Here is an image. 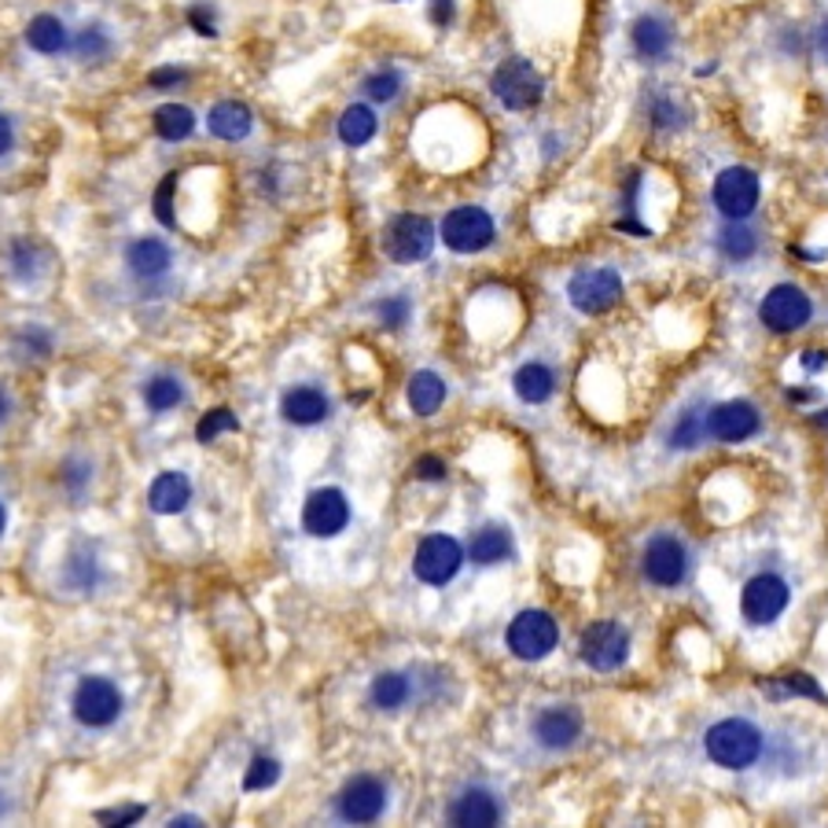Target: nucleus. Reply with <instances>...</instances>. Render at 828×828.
Returning <instances> with one entry per match:
<instances>
[{
    "instance_id": "nucleus-1",
    "label": "nucleus",
    "mask_w": 828,
    "mask_h": 828,
    "mask_svg": "<svg viewBox=\"0 0 828 828\" xmlns=\"http://www.w3.org/2000/svg\"><path fill=\"white\" fill-rule=\"evenodd\" d=\"M707 758L722 769H747L763 755V729L747 718H722L704 736Z\"/></svg>"
},
{
    "instance_id": "nucleus-2",
    "label": "nucleus",
    "mask_w": 828,
    "mask_h": 828,
    "mask_svg": "<svg viewBox=\"0 0 828 828\" xmlns=\"http://www.w3.org/2000/svg\"><path fill=\"white\" fill-rule=\"evenodd\" d=\"M71 711H74V722H78V726H85V729H111L114 722L122 718L125 696H122V688L111 682V677L89 674V677H82V682H78V688H74Z\"/></svg>"
},
{
    "instance_id": "nucleus-3",
    "label": "nucleus",
    "mask_w": 828,
    "mask_h": 828,
    "mask_svg": "<svg viewBox=\"0 0 828 828\" xmlns=\"http://www.w3.org/2000/svg\"><path fill=\"white\" fill-rule=\"evenodd\" d=\"M490 92H493V100H498L501 108H509V111H531L545 96V78L538 74V67L531 60H520V55H512V60H504V63L493 67Z\"/></svg>"
},
{
    "instance_id": "nucleus-4",
    "label": "nucleus",
    "mask_w": 828,
    "mask_h": 828,
    "mask_svg": "<svg viewBox=\"0 0 828 828\" xmlns=\"http://www.w3.org/2000/svg\"><path fill=\"white\" fill-rule=\"evenodd\" d=\"M435 239H439V233H435L431 217L412 211L395 214L384 225V255L390 262H398V266H417V262L431 258Z\"/></svg>"
},
{
    "instance_id": "nucleus-5",
    "label": "nucleus",
    "mask_w": 828,
    "mask_h": 828,
    "mask_svg": "<svg viewBox=\"0 0 828 828\" xmlns=\"http://www.w3.org/2000/svg\"><path fill=\"white\" fill-rule=\"evenodd\" d=\"M763 200V181L752 166H726L711 184V203L726 222H747Z\"/></svg>"
},
{
    "instance_id": "nucleus-6",
    "label": "nucleus",
    "mask_w": 828,
    "mask_h": 828,
    "mask_svg": "<svg viewBox=\"0 0 828 828\" xmlns=\"http://www.w3.org/2000/svg\"><path fill=\"white\" fill-rule=\"evenodd\" d=\"M439 236L453 255H479V251H487L493 239H498V225H493L490 211L464 203V206H453V211L442 217Z\"/></svg>"
},
{
    "instance_id": "nucleus-7",
    "label": "nucleus",
    "mask_w": 828,
    "mask_h": 828,
    "mask_svg": "<svg viewBox=\"0 0 828 828\" xmlns=\"http://www.w3.org/2000/svg\"><path fill=\"white\" fill-rule=\"evenodd\" d=\"M814 317V303L810 295L803 292L796 284H777L769 287L766 298L758 303V320L769 328V331H780V336H788V331H799L807 328Z\"/></svg>"
},
{
    "instance_id": "nucleus-8",
    "label": "nucleus",
    "mask_w": 828,
    "mask_h": 828,
    "mask_svg": "<svg viewBox=\"0 0 828 828\" xmlns=\"http://www.w3.org/2000/svg\"><path fill=\"white\" fill-rule=\"evenodd\" d=\"M619 295H623V276L607 266H596V269H579L568 280V298L571 306L579 309L585 317H596V314H607Z\"/></svg>"
},
{
    "instance_id": "nucleus-9",
    "label": "nucleus",
    "mask_w": 828,
    "mask_h": 828,
    "mask_svg": "<svg viewBox=\"0 0 828 828\" xmlns=\"http://www.w3.org/2000/svg\"><path fill=\"white\" fill-rule=\"evenodd\" d=\"M504 641H509V652L515 655V660L538 663V660H545L560 641L556 619H552L549 612H520L509 623Z\"/></svg>"
},
{
    "instance_id": "nucleus-10",
    "label": "nucleus",
    "mask_w": 828,
    "mask_h": 828,
    "mask_svg": "<svg viewBox=\"0 0 828 828\" xmlns=\"http://www.w3.org/2000/svg\"><path fill=\"white\" fill-rule=\"evenodd\" d=\"M788 601H791V590L780 574H755L740 590V615L752 626H769L785 615Z\"/></svg>"
},
{
    "instance_id": "nucleus-11",
    "label": "nucleus",
    "mask_w": 828,
    "mask_h": 828,
    "mask_svg": "<svg viewBox=\"0 0 828 828\" xmlns=\"http://www.w3.org/2000/svg\"><path fill=\"white\" fill-rule=\"evenodd\" d=\"M384 810H387V785L372 774L350 777L336 799L339 821H347V825H372L384 818Z\"/></svg>"
},
{
    "instance_id": "nucleus-12",
    "label": "nucleus",
    "mask_w": 828,
    "mask_h": 828,
    "mask_svg": "<svg viewBox=\"0 0 828 828\" xmlns=\"http://www.w3.org/2000/svg\"><path fill=\"white\" fill-rule=\"evenodd\" d=\"M579 655L582 663H590L593 671H619L626 660H630V634L612 619H604V623H593L582 630V641H579Z\"/></svg>"
},
{
    "instance_id": "nucleus-13",
    "label": "nucleus",
    "mask_w": 828,
    "mask_h": 828,
    "mask_svg": "<svg viewBox=\"0 0 828 828\" xmlns=\"http://www.w3.org/2000/svg\"><path fill=\"white\" fill-rule=\"evenodd\" d=\"M460 563H464V549H460L457 538L450 534H428L417 545V556H412V571L423 585H446L457 579Z\"/></svg>"
},
{
    "instance_id": "nucleus-14",
    "label": "nucleus",
    "mask_w": 828,
    "mask_h": 828,
    "mask_svg": "<svg viewBox=\"0 0 828 828\" xmlns=\"http://www.w3.org/2000/svg\"><path fill=\"white\" fill-rule=\"evenodd\" d=\"M641 571H644V579H648L652 585H660V590H674V585H682L685 574H688V552L674 534H660L644 545Z\"/></svg>"
},
{
    "instance_id": "nucleus-15",
    "label": "nucleus",
    "mask_w": 828,
    "mask_h": 828,
    "mask_svg": "<svg viewBox=\"0 0 828 828\" xmlns=\"http://www.w3.org/2000/svg\"><path fill=\"white\" fill-rule=\"evenodd\" d=\"M350 523V501L339 487H320L303 504V527L314 538H336Z\"/></svg>"
},
{
    "instance_id": "nucleus-16",
    "label": "nucleus",
    "mask_w": 828,
    "mask_h": 828,
    "mask_svg": "<svg viewBox=\"0 0 828 828\" xmlns=\"http://www.w3.org/2000/svg\"><path fill=\"white\" fill-rule=\"evenodd\" d=\"M758 428H763V420H758V409L752 406V401H722V406H715L707 412V435L726 446H736V442H747L752 435H758Z\"/></svg>"
},
{
    "instance_id": "nucleus-17",
    "label": "nucleus",
    "mask_w": 828,
    "mask_h": 828,
    "mask_svg": "<svg viewBox=\"0 0 828 828\" xmlns=\"http://www.w3.org/2000/svg\"><path fill=\"white\" fill-rule=\"evenodd\" d=\"M630 44H634V55L644 63H663L666 55L674 52V27L671 19L660 16V11H644L630 27Z\"/></svg>"
},
{
    "instance_id": "nucleus-18",
    "label": "nucleus",
    "mask_w": 828,
    "mask_h": 828,
    "mask_svg": "<svg viewBox=\"0 0 828 828\" xmlns=\"http://www.w3.org/2000/svg\"><path fill=\"white\" fill-rule=\"evenodd\" d=\"M125 269L144 284L163 280V276L174 269V247H170L163 236H136L133 244L125 247Z\"/></svg>"
},
{
    "instance_id": "nucleus-19",
    "label": "nucleus",
    "mask_w": 828,
    "mask_h": 828,
    "mask_svg": "<svg viewBox=\"0 0 828 828\" xmlns=\"http://www.w3.org/2000/svg\"><path fill=\"white\" fill-rule=\"evenodd\" d=\"M582 736V711L571 704H556L545 707L542 715L534 718V740L549 747V752H563Z\"/></svg>"
},
{
    "instance_id": "nucleus-20",
    "label": "nucleus",
    "mask_w": 828,
    "mask_h": 828,
    "mask_svg": "<svg viewBox=\"0 0 828 828\" xmlns=\"http://www.w3.org/2000/svg\"><path fill=\"white\" fill-rule=\"evenodd\" d=\"M206 130L211 136L225 144H239L255 133V111L247 108L244 100H217L211 111H206Z\"/></svg>"
},
{
    "instance_id": "nucleus-21",
    "label": "nucleus",
    "mask_w": 828,
    "mask_h": 828,
    "mask_svg": "<svg viewBox=\"0 0 828 828\" xmlns=\"http://www.w3.org/2000/svg\"><path fill=\"white\" fill-rule=\"evenodd\" d=\"M328 412H331V401L320 387L298 384L292 390H284V398H280V417L287 423H295V428H314V423L328 420Z\"/></svg>"
},
{
    "instance_id": "nucleus-22",
    "label": "nucleus",
    "mask_w": 828,
    "mask_h": 828,
    "mask_svg": "<svg viewBox=\"0 0 828 828\" xmlns=\"http://www.w3.org/2000/svg\"><path fill=\"white\" fill-rule=\"evenodd\" d=\"M450 821H453V825H464V828L498 825V821H501V803H498V796H493L490 788L471 785V788H464V791H460V796L453 799Z\"/></svg>"
},
{
    "instance_id": "nucleus-23",
    "label": "nucleus",
    "mask_w": 828,
    "mask_h": 828,
    "mask_svg": "<svg viewBox=\"0 0 828 828\" xmlns=\"http://www.w3.org/2000/svg\"><path fill=\"white\" fill-rule=\"evenodd\" d=\"M22 41H27V49L30 52H38V55H63V52H71V30H67V22L55 16V11H38L30 22H27V30H22Z\"/></svg>"
},
{
    "instance_id": "nucleus-24",
    "label": "nucleus",
    "mask_w": 828,
    "mask_h": 828,
    "mask_svg": "<svg viewBox=\"0 0 828 828\" xmlns=\"http://www.w3.org/2000/svg\"><path fill=\"white\" fill-rule=\"evenodd\" d=\"M192 501V479L184 471H159L147 487V509L155 515H177Z\"/></svg>"
},
{
    "instance_id": "nucleus-25",
    "label": "nucleus",
    "mask_w": 828,
    "mask_h": 828,
    "mask_svg": "<svg viewBox=\"0 0 828 828\" xmlns=\"http://www.w3.org/2000/svg\"><path fill=\"white\" fill-rule=\"evenodd\" d=\"M152 130H155L159 141L184 144V141H192L195 130H200V119H195V111L188 108V103L166 100L152 111Z\"/></svg>"
},
{
    "instance_id": "nucleus-26",
    "label": "nucleus",
    "mask_w": 828,
    "mask_h": 828,
    "mask_svg": "<svg viewBox=\"0 0 828 828\" xmlns=\"http://www.w3.org/2000/svg\"><path fill=\"white\" fill-rule=\"evenodd\" d=\"M376 133H379V114H376L372 103H350V108L343 111L339 122H336V136L347 147L372 144Z\"/></svg>"
},
{
    "instance_id": "nucleus-27",
    "label": "nucleus",
    "mask_w": 828,
    "mask_h": 828,
    "mask_svg": "<svg viewBox=\"0 0 828 828\" xmlns=\"http://www.w3.org/2000/svg\"><path fill=\"white\" fill-rule=\"evenodd\" d=\"M715 247H718L722 258L733 262V266H744V262H752L758 255V247H763V236H758L747 222H726V225L718 228Z\"/></svg>"
},
{
    "instance_id": "nucleus-28",
    "label": "nucleus",
    "mask_w": 828,
    "mask_h": 828,
    "mask_svg": "<svg viewBox=\"0 0 828 828\" xmlns=\"http://www.w3.org/2000/svg\"><path fill=\"white\" fill-rule=\"evenodd\" d=\"M446 395H450V390H446V379L439 372H431V368H420V372L409 376L406 398L417 417H435V412L442 409Z\"/></svg>"
},
{
    "instance_id": "nucleus-29",
    "label": "nucleus",
    "mask_w": 828,
    "mask_h": 828,
    "mask_svg": "<svg viewBox=\"0 0 828 828\" xmlns=\"http://www.w3.org/2000/svg\"><path fill=\"white\" fill-rule=\"evenodd\" d=\"M71 55L78 63L100 67L114 55V33L103 22H89L78 33H71Z\"/></svg>"
},
{
    "instance_id": "nucleus-30",
    "label": "nucleus",
    "mask_w": 828,
    "mask_h": 828,
    "mask_svg": "<svg viewBox=\"0 0 828 828\" xmlns=\"http://www.w3.org/2000/svg\"><path fill=\"white\" fill-rule=\"evenodd\" d=\"M468 552H471V560H476L479 568H493V563H504V560L512 556V534H509V527H501V523L479 527V531L471 534Z\"/></svg>"
},
{
    "instance_id": "nucleus-31",
    "label": "nucleus",
    "mask_w": 828,
    "mask_h": 828,
    "mask_svg": "<svg viewBox=\"0 0 828 828\" xmlns=\"http://www.w3.org/2000/svg\"><path fill=\"white\" fill-rule=\"evenodd\" d=\"M49 269V251H44L38 239H11L8 244V273L16 276L19 284H33L38 276Z\"/></svg>"
},
{
    "instance_id": "nucleus-32",
    "label": "nucleus",
    "mask_w": 828,
    "mask_h": 828,
    "mask_svg": "<svg viewBox=\"0 0 828 828\" xmlns=\"http://www.w3.org/2000/svg\"><path fill=\"white\" fill-rule=\"evenodd\" d=\"M512 387L527 406H542V401L552 398V390H556V376H552V368L542 361H527L520 372L512 376Z\"/></svg>"
},
{
    "instance_id": "nucleus-33",
    "label": "nucleus",
    "mask_w": 828,
    "mask_h": 828,
    "mask_svg": "<svg viewBox=\"0 0 828 828\" xmlns=\"http://www.w3.org/2000/svg\"><path fill=\"white\" fill-rule=\"evenodd\" d=\"M368 696H372V704L379 711H401L409 704V696H412V682L401 671H384V674L372 677Z\"/></svg>"
},
{
    "instance_id": "nucleus-34",
    "label": "nucleus",
    "mask_w": 828,
    "mask_h": 828,
    "mask_svg": "<svg viewBox=\"0 0 828 828\" xmlns=\"http://www.w3.org/2000/svg\"><path fill=\"white\" fill-rule=\"evenodd\" d=\"M63 582L78 593H89L92 585L100 582V560H96V552H92V545L71 549V556L63 563Z\"/></svg>"
},
{
    "instance_id": "nucleus-35",
    "label": "nucleus",
    "mask_w": 828,
    "mask_h": 828,
    "mask_svg": "<svg viewBox=\"0 0 828 828\" xmlns=\"http://www.w3.org/2000/svg\"><path fill=\"white\" fill-rule=\"evenodd\" d=\"M141 395H144V406L152 412H170V409H177L184 401V384L177 376H170V372H155L144 384Z\"/></svg>"
},
{
    "instance_id": "nucleus-36",
    "label": "nucleus",
    "mask_w": 828,
    "mask_h": 828,
    "mask_svg": "<svg viewBox=\"0 0 828 828\" xmlns=\"http://www.w3.org/2000/svg\"><path fill=\"white\" fill-rule=\"evenodd\" d=\"M406 92V74L398 67H379L361 82V96L368 103H395Z\"/></svg>"
},
{
    "instance_id": "nucleus-37",
    "label": "nucleus",
    "mask_w": 828,
    "mask_h": 828,
    "mask_svg": "<svg viewBox=\"0 0 828 828\" xmlns=\"http://www.w3.org/2000/svg\"><path fill=\"white\" fill-rule=\"evenodd\" d=\"M707 412L704 409H685L677 423L671 428V446L674 450H696L699 442H707Z\"/></svg>"
},
{
    "instance_id": "nucleus-38",
    "label": "nucleus",
    "mask_w": 828,
    "mask_h": 828,
    "mask_svg": "<svg viewBox=\"0 0 828 828\" xmlns=\"http://www.w3.org/2000/svg\"><path fill=\"white\" fill-rule=\"evenodd\" d=\"M177 181H181V174H177V170H170V174L155 184L152 214H155V222L163 228H177Z\"/></svg>"
},
{
    "instance_id": "nucleus-39",
    "label": "nucleus",
    "mask_w": 828,
    "mask_h": 828,
    "mask_svg": "<svg viewBox=\"0 0 828 828\" xmlns=\"http://www.w3.org/2000/svg\"><path fill=\"white\" fill-rule=\"evenodd\" d=\"M228 431H239V420L233 409H211L206 417H200L195 423V442H217V435H228Z\"/></svg>"
},
{
    "instance_id": "nucleus-40",
    "label": "nucleus",
    "mask_w": 828,
    "mask_h": 828,
    "mask_svg": "<svg viewBox=\"0 0 828 828\" xmlns=\"http://www.w3.org/2000/svg\"><path fill=\"white\" fill-rule=\"evenodd\" d=\"M648 122H652V130H660V133H671V130H682V122H685V111L677 108V100H671V96H652V103H648Z\"/></svg>"
},
{
    "instance_id": "nucleus-41",
    "label": "nucleus",
    "mask_w": 828,
    "mask_h": 828,
    "mask_svg": "<svg viewBox=\"0 0 828 828\" xmlns=\"http://www.w3.org/2000/svg\"><path fill=\"white\" fill-rule=\"evenodd\" d=\"M276 780H280V763H276L273 755H255L247 766V777H244V788L247 791H266L273 788Z\"/></svg>"
},
{
    "instance_id": "nucleus-42",
    "label": "nucleus",
    "mask_w": 828,
    "mask_h": 828,
    "mask_svg": "<svg viewBox=\"0 0 828 828\" xmlns=\"http://www.w3.org/2000/svg\"><path fill=\"white\" fill-rule=\"evenodd\" d=\"M376 317H379V325L390 328V331L406 328V325H409V317H412L409 295H387L384 303H376Z\"/></svg>"
},
{
    "instance_id": "nucleus-43",
    "label": "nucleus",
    "mask_w": 828,
    "mask_h": 828,
    "mask_svg": "<svg viewBox=\"0 0 828 828\" xmlns=\"http://www.w3.org/2000/svg\"><path fill=\"white\" fill-rule=\"evenodd\" d=\"M16 354H22V358H44V354H52V336L41 325L22 328L16 339Z\"/></svg>"
},
{
    "instance_id": "nucleus-44",
    "label": "nucleus",
    "mask_w": 828,
    "mask_h": 828,
    "mask_svg": "<svg viewBox=\"0 0 828 828\" xmlns=\"http://www.w3.org/2000/svg\"><path fill=\"white\" fill-rule=\"evenodd\" d=\"M774 693L780 696V693H788V696H810V699H821L825 704V688L814 682L810 674H785V677H777V685H774Z\"/></svg>"
},
{
    "instance_id": "nucleus-45",
    "label": "nucleus",
    "mask_w": 828,
    "mask_h": 828,
    "mask_svg": "<svg viewBox=\"0 0 828 828\" xmlns=\"http://www.w3.org/2000/svg\"><path fill=\"white\" fill-rule=\"evenodd\" d=\"M184 19H188V27L200 33V38H217V8L214 4H192L188 11H184Z\"/></svg>"
},
{
    "instance_id": "nucleus-46",
    "label": "nucleus",
    "mask_w": 828,
    "mask_h": 828,
    "mask_svg": "<svg viewBox=\"0 0 828 828\" xmlns=\"http://www.w3.org/2000/svg\"><path fill=\"white\" fill-rule=\"evenodd\" d=\"M184 82H188V71L177 67V63H163V67H155V71L147 74V89H155V92H174Z\"/></svg>"
},
{
    "instance_id": "nucleus-47",
    "label": "nucleus",
    "mask_w": 828,
    "mask_h": 828,
    "mask_svg": "<svg viewBox=\"0 0 828 828\" xmlns=\"http://www.w3.org/2000/svg\"><path fill=\"white\" fill-rule=\"evenodd\" d=\"M60 479H63V487L74 493H82V487H89V479H92V468L85 464V460H67L63 464V471H60Z\"/></svg>"
},
{
    "instance_id": "nucleus-48",
    "label": "nucleus",
    "mask_w": 828,
    "mask_h": 828,
    "mask_svg": "<svg viewBox=\"0 0 828 828\" xmlns=\"http://www.w3.org/2000/svg\"><path fill=\"white\" fill-rule=\"evenodd\" d=\"M16 141H19L16 119H11L8 111H0V159H8L11 152H16Z\"/></svg>"
},
{
    "instance_id": "nucleus-49",
    "label": "nucleus",
    "mask_w": 828,
    "mask_h": 828,
    "mask_svg": "<svg viewBox=\"0 0 828 828\" xmlns=\"http://www.w3.org/2000/svg\"><path fill=\"white\" fill-rule=\"evenodd\" d=\"M412 471H417V479H423V482H439V479H446V460L442 457H420Z\"/></svg>"
},
{
    "instance_id": "nucleus-50",
    "label": "nucleus",
    "mask_w": 828,
    "mask_h": 828,
    "mask_svg": "<svg viewBox=\"0 0 828 828\" xmlns=\"http://www.w3.org/2000/svg\"><path fill=\"white\" fill-rule=\"evenodd\" d=\"M144 814H147L144 807H125V810H100L96 818L108 821V825H136V821L144 818Z\"/></svg>"
},
{
    "instance_id": "nucleus-51",
    "label": "nucleus",
    "mask_w": 828,
    "mask_h": 828,
    "mask_svg": "<svg viewBox=\"0 0 828 828\" xmlns=\"http://www.w3.org/2000/svg\"><path fill=\"white\" fill-rule=\"evenodd\" d=\"M428 16L435 27H450L457 16V0H428Z\"/></svg>"
},
{
    "instance_id": "nucleus-52",
    "label": "nucleus",
    "mask_w": 828,
    "mask_h": 828,
    "mask_svg": "<svg viewBox=\"0 0 828 828\" xmlns=\"http://www.w3.org/2000/svg\"><path fill=\"white\" fill-rule=\"evenodd\" d=\"M799 365L807 368V372H821V368H828V354L825 350H807L799 358Z\"/></svg>"
},
{
    "instance_id": "nucleus-53",
    "label": "nucleus",
    "mask_w": 828,
    "mask_h": 828,
    "mask_svg": "<svg viewBox=\"0 0 828 828\" xmlns=\"http://www.w3.org/2000/svg\"><path fill=\"white\" fill-rule=\"evenodd\" d=\"M818 49H821V55H828V16L821 19V27H818Z\"/></svg>"
},
{
    "instance_id": "nucleus-54",
    "label": "nucleus",
    "mask_w": 828,
    "mask_h": 828,
    "mask_svg": "<svg viewBox=\"0 0 828 828\" xmlns=\"http://www.w3.org/2000/svg\"><path fill=\"white\" fill-rule=\"evenodd\" d=\"M8 409H11V398H8V390H4V387H0V420H4V417H8Z\"/></svg>"
},
{
    "instance_id": "nucleus-55",
    "label": "nucleus",
    "mask_w": 828,
    "mask_h": 828,
    "mask_svg": "<svg viewBox=\"0 0 828 828\" xmlns=\"http://www.w3.org/2000/svg\"><path fill=\"white\" fill-rule=\"evenodd\" d=\"M170 825H200V818H192V814H181V818H170Z\"/></svg>"
},
{
    "instance_id": "nucleus-56",
    "label": "nucleus",
    "mask_w": 828,
    "mask_h": 828,
    "mask_svg": "<svg viewBox=\"0 0 828 828\" xmlns=\"http://www.w3.org/2000/svg\"><path fill=\"white\" fill-rule=\"evenodd\" d=\"M4 527H8V509H4V501H0V538H4Z\"/></svg>"
},
{
    "instance_id": "nucleus-57",
    "label": "nucleus",
    "mask_w": 828,
    "mask_h": 828,
    "mask_svg": "<svg viewBox=\"0 0 828 828\" xmlns=\"http://www.w3.org/2000/svg\"><path fill=\"white\" fill-rule=\"evenodd\" d=\"M4 810H8V799H4V791H0V818H4Z\"/></svg>"
},
{
    "instance_id": "nucleus-58",
    "label": "nucleus",
    "mask_w": 828,
    "mask_h": 828,
    "mask_svg": "<svg viewBox=\"0 0 828 828\" xmlns=\"http://www.w3.org/2000/svg\"><path fill=\"white\" fill-rule=\"evenodd\" d=\"M818 423H825V428H828V409H825L821 417H818Z\"/></svg>"
}]
</instances>
